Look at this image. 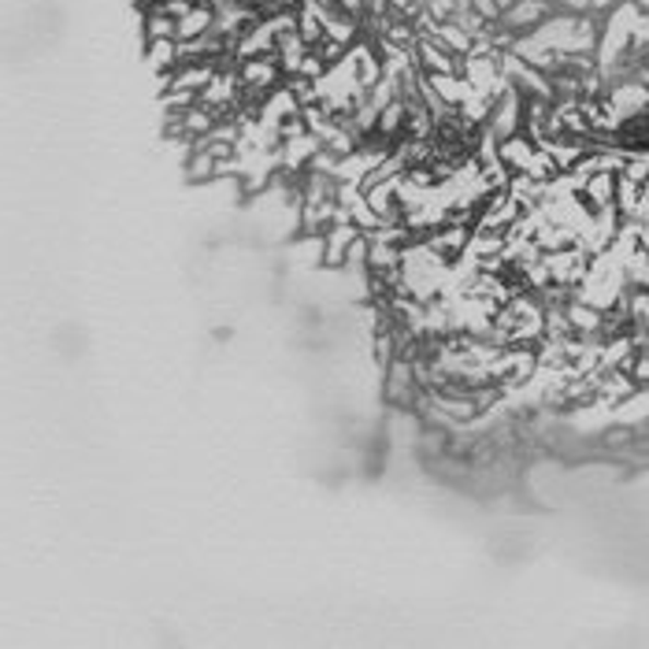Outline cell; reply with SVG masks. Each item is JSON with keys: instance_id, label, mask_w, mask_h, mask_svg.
<instances>
[{"instance_id": "cell-2", "label": "cell", "mask_w": 649, "mask_h": 649, "mask_svg": "<svg viewBox=\"0 0 649 649\" xmlns=\"http://www.w3.org/2000/svg\"><path fill=\"white\" fill-rule=\"evenodd\" d=\"M420 56H423V63H427L430 71H441V74H449V71H453V63L446 60V52L438 56L435 49H430V45H420Z\"/></svg>"}, {"instance_id": "cell-1", "label": "cell", "mask_w": 649, "mask_h": 649, "mask_svg": "<svg viewBox=\"0 0 649 649\" xmlns=\"http://www.w3.org/2000/svg\"><path fill=\"white\" fill-rule=\"evenodd\" d=\"M145 60H149V68H153V71L172 74L178 63L186 60L182 42H175V37H167V42H145Z\"/></svg>"}]
</instances>
